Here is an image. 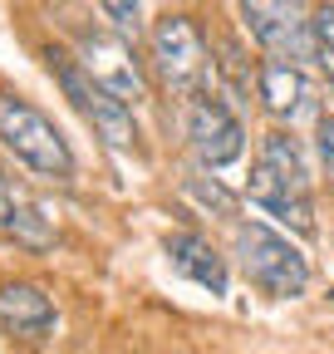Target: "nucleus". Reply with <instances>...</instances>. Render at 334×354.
Listing matches in <instances>:
<instances>
[{
  "instance_id": "obj_1",
  "label": "nucleus",
  "mask_w": 334,
  "mask_h": 354,
  "mask_svg": "<svg viewBox=\"0 0 334 354\" xmlns=\"http://www.w3.org/2000/svg\"><path fill=\"white\" fill-rule=\"evenodd\" d=\"M246 197L266 207L271 216H280L295 232H315V207H310V167H305V148L290 133H266L261 138V158L250 167V187Z\"/></svg>"
},
{
  "instance_id": "obj_2",
  "label": "nucleus",
  "mask_w": 334,
  "mask_h": 354,
  "mask_svg": "<svg viewBox=\"0 0 334 354\" xmlns=\"http://www.w3.org/2000/svg\"><path fill=\"white\" fill-rule=\"evenodd\" d=\"M236 261L246 281L266 290L271 300H295L310 290V261L300 246H290L280 232H271L266 221H241L236 227Z\"/></svg>"
},
{
  "instance_id": "obj_3",
  "label": "nucleus",
  "mask_w": 334,
  "mask_h": 354,
  "mask_svg": "<svg viewBox=\"0 0 334 354\" xmlns=\"http://www.w3.org/2000/svg\"><path fill=\"white\" fill-rule=\"evenodd\" d=\"M0 143L39 177H74V153L64 143V133L55 128V118L45 109H35L30 99L0 94Z\"/></svg>"
},
{
  "instance_id": "obj_4",
  "label": "nucleus",
  "mask_w": 334,
  "mask_h": 354,
  "mask_svg": "<svg viewBox=\"0 0 334 354\" xmlns=\"http://www.w3.org/2000/svg\"><path fill=\"white\" fill-rule=\"evenodd\" d=\"M241 20L271 59L300 64V59L320 55L315 50V10L305 0H241Z\"/></svg>"
},
{
  "instance_id": "obj_5",
  "label": "nucleus",
  "mask_w": 334,
  "mask_h": 354,
  "mask_svg": "<svg viewBox=\"0 0 334 354\" xmlns=\"http://www.w3.org/2000/svg\"><path fill=\"white\" fill-rule=\"evenodd\" d=\"M148 50H153L148 59H153V74L162 79V88H173L182 99H197V88L206 79V39H202V30L187 15H162L153 25Z\"/></svg>"
},
{
  "instance_id": "obj_6",
  "label": "nucleus",
  "mask_w": 334,
  "mask_h": 354,
  "mask_svg": "<svg viewBox=\"0 0 334 354\" xmlns=\"http://www.w3.org/2000/svg\"><path fill=\"white\" fill-rule=\"evenodd\" d=\"M50 69H55V79H59V88H64V99L94 123V133H99L108 148H118V153L138 148V123H133V109H128V104H118L113 94H104V88L84 74L79 59L50 55Z\"/></svg>"
},
{
  "instance_id": "obj_7",
  "label": "nucleus",
  "mask_w": 334,
  "mask_h": 354,
  "mask_svg": "<svg viewBox=\"0 0 334 354\" xmlns=\"http://www.w3.org/2000/svg\"><path fill=\"white\" fill-rule=\"evenodd\" d=\"M84 74H89L104 94H113L118 104H138L148 94V79H143V64L133 55V39H123L113 30H94V35H84Z\"/></svg>"
},
{
  "instance_id": "obj_8",
  "label": "nucleus",
  "mask_w": 334,
  "mask_h": 354,
  "mask_svg": "<svg viewBox=\"0 0 334 354\" xmlns=\"http://www.w3.org/2000/svg\"><path fill=\"white\" fill-rule=\"evenodd\" d=\"M187 138H192V153L206 167H226L246 148V128L217 94H197L192 109H187Z\"/></svg>"
},
{
  "instance_id": "obj_9",
  "label": "nucleus",
  "mask_w": 334,
  "mask_h": 354,
  "mask_svg": "<svg viewBox=\"0 0 334 354\" xmlns=\"http://www.w3.org/2000/svg\"><path fill=\"white\" fill-rule=\"evenodd\" d=\"M0 325L15 339H45L55 330V300L30 281H6L0 286Z\"/></svg>"
},
{
  "instance_id": "obj_10",
  "label": "nucleus",
  "mask_w": 334,
  "mask_h": 354,
  "mask_svg": "<svg viewBox=\"0 0 334 354\" xmlns=\"http://www.w3.org/2000/svg\"><path fill=\"white\" fill-rule=\"evenodd\" d=\"M162 251H167V261H173L177 276L197 281L202 290H212V295H226V261L217 256V246L206 241V236H197V232H173V236L162 241Z\"/></svg>"
},
{
  "instance_id": "obj_11",
  "label": "nucleus",
  "mask_w": 334,
  "mask_h": 354,
  "mask_svg": "<svg viewBox=\"0 0 334 354\" xmlns=\"http://www.w3.org/2000/svg\"><path fill=\"white\" fill-rule=\"evenodd\" d=\"M0 236L15 241L20 251H50V246H55L50 221L39 216V207H35L20 187H10L6 172H0Z\"/></svg>"
},
{
  "instance_id": "obj_12",
  "label": "nucleus",
  "mask_w": 334,
  "mask_h": 354,
  "mask_svg": "<svg viewBox=\"0 0 334 354\" xmlns=\"http://www.w3.org/2000/svg\"><path fill=\"white\" fill-rule=\"evenodd\" d=\"M256 94L275 118H300L310 109V79L300 74V64H285V59H266L256 69Z\"/></svg>"
},
{
  "instance_id": "obj_13",
  "label": "nucleus",
  "mask_w": 334,
  "mask_h": 354,
  "mask_svg": "<svg viewBox=\"0 0 334 354\" xmlns=\"http://www.w3.org/2000/svg\"><path fill=\"white\" fill-rule=\"evenodd\" d=\"M187 192L206 207V212H217V216H236V197L217 183V177H206V172H192L187 177Z\"/></svg>"
},
{
  "instance_id": "obj_14",
  "label": "nucleus",
  "mask_w": 334,
  "mask_h": 354,
  "mask_svg": "<svg viewBox=\"0 0 334 354\" xmlns=\"http://www.w3.org/2000/svg\"><path fill=\"white\" fill-rule=\"evenodd\" d=\"M99 6H104V15H108L113 35L133 39V35L143 30V0H99Z\"/></svg>"
},
{
  "instance_id": "obj_15",
  "label": "nucleus",
  "mask_w": 334,
  "mask_h": 354,
  "mask_svg": "<svg viewBox=\"0 0 334 354\" xmlns=\"http://www.w3.org/2000/svg\"><path fill=\"white\" fill-rule=\"evenodd\" d=\"M315 50H320L324 69L334 74V6H320L315 10Z\"/></svg>"
},
{
  "instance_id": "obj_16",
  "label": "nucleus",
  "mask_w": 334,
  "mask_h": 354,
  "mask_svg": "<svg viewBox=\"0 0 334 354\" xmlns=\"http://www.w3.org/2000/svg\"><path fill=\"white\" fill-rule=\"evenodd\" d=\"M320 158H324V172H329V183H334V113H324L320 118Z\"/></svg>"
}]
</instances>
